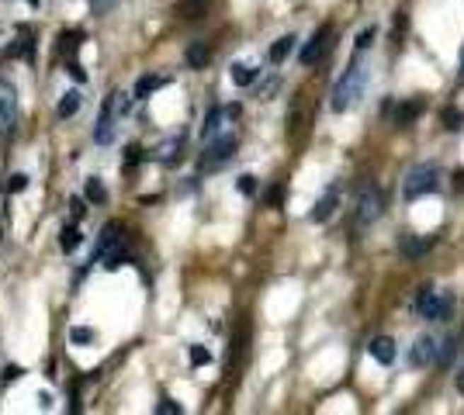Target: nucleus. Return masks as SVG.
<instances>
[{
  "label": "nucleus",
  "mask_w": 464,
  "mask_h": 415,
  "mask_svg": "<svg viewBox=\"0 0 464 415\" xmlns=\"http://www.w3.org/2000/svg\"><path fill=\"white\" fill-rule=\"evenodd\" d=\"M80 228L76 225H63V235H59V246H63V253H73L76 246H80Z\"/></svg>",
  "instance_id": "24"
},
{
  "label": "nucleus",
  "mask_w": 464,
  "mask_h": 415,
  "mask_svg": "<svg viewBox=\"0 0 464 415\" xmlns=\"http://www.w3.org/2000/svg\"><path fill=\"white\" fill-rule=\"evenodd\" d=\"M7 59H28V63H32V59H35V35L32 32L18 35V38H14V45L7 49Z\"/></svg>",
  "instance_id": "15"
},
{
  "label": "nucleus",
  "mask_w": 464,
  "mask_h": 415,
  "mask_svg": "<svg viewBox=\"0 0 464 415\" xmlns=\"http://www.w3.org/2000/svg\"><path fill=\"white\" fill-rule=\"evenodd\" d=\"M440 187V170L436 166H412L409 173H405V180H402V194L409 197V201H416V197H427Z\"/></svg>",
  "instance_id": "2"
},
{
  "label": "nucleus",
  "mask_w": 464,
  "mask_h": 415,
  "mask_svg": "<svg viewBox=\"0 0 464 415\" xmlns=\"http://www.w3.org/2000/svg\"><path fill=\"white\" fill-rule=\"evenodd\" d=\"M416 312L430 322H447V315L454 312V298L451 294H440L433 288H419L416 294Z\"/></svg>",
  "instance_id": "3"
},
{
  "label": "nucleus",
  "mask_w": 464,
  "mask_h": 415,
  "mask_svg": "<svg viewBox=\"0 0 464 415\" xmlns=\"http://www.w3.org/2000/svg\"><path fill=\"white\" fill-rule=\"evenodd\" d=\"M18 131V94L7 80H0V142Z\"/></svg>",
  "instance_id": "4"
},
{
  "label": "nucleus",
  "mask_w": 464,
  "mask_h": 415,
  "mask_svg": "<svg viewBox=\"0 0 464 415\" xmlns=\"http://www.w3.org/2000/svg\"><path fill=\"white\" fill-rule=\"evenodd\" d=\"M433 246V235H405L402 242H398V250L409 256V259H416V256H423L427 250Z\"/></svg>",
  "instance_id": "16"
},
{
  "label": "nucleus",
  "mask_w": 464,
  "mask_h": 415,
  "mask_svg": "<svg viewBox=\"0 0 464 415\" xmlns=\"http://www.w3.org/2000/svg\"><path fill=\"white\" fill-rule=\"evenodd\" d=\"M166 83H170V80H166V76H160V73H146V76L135 83V97H139V100H146V97L153 94V90H160V87H166Z\"/></svg>",
  "instance_id": "19"
},
{
  "label": "nucleus",
  "mask_w": 464,
  "mask_h": 415,
  "mask_svg": "<svg viewBox=\"0 0 464 415\" xmlns=\"http://www.w3.org/2000/svg\"><path fill=\"white\" fill-rule=\"evenodd\" d=\"M239 115V107L229 104V107H211L208 111V118H204V125H201V139L204 142H211V139H219V135H226L229 131V122Z\"/></svg>",
  "instance_id": "7"
},
{
  "label": "nucleus",
  "mask_w": 464,
  "mask_h": 415,
  "mask_svg": "<svg viewBox=\"0 0 464 415\" xmlns=\"http://www.w3.org/2000/svg\"><path fill=\"white\" fill-rule=\"evenodd\" d=\"M330 45H332V28H330V25H323L319 32L308 38V45L301 49V66L323 63V59H326V52H330Z\"/></svg>",
  "instance_id": "9"
},
{
  "label": "nucleus",
  "mask_w": 464,
  "mask_h": 415,
  "mask_svg": "<svg viewBox=\"0 0 464 415\" xmlns=\"http://www.w3.org/2000/svg\"><path fill=\"white\" fill-rule=\"evenodd\" d=\"M83 194H87V201H91V204H104V201H108V191H104V184H100L98 177H91V180H87Z\"/></svg>",
  "instance_id": "26"
},
{
  "label": "nucleus",
  "mask_w": 464,
  "mask_h": 415,
  "mask_svg": "<svg viewBox=\"0 0 464 415\" xmlns=\"http://www.w3.org/2000/svg\"><path fill=\"white\" fill-rule=\"evenodd\" d=\"M115 122H118V97L111 94L104 104H100L98 128H94V142H98V146H111V139H115Z\"/></svg>",
  "instance_id": "8"
},
{
  "label": "nucleus",
  "mask_w": 464,
  "mask_h": 415,
  "mask_svg": "<svg viewBox=\"0 0 464 415\" xmlns=\"http://www.w3.org/2000/svg\"><path fill=\"white\" fill-rule=\"evenodd\" d=\"M454 353H458V343H454V339H447V343H443V346L436 350V363H440V367H451Z\"/></svg>",
  "instance_id": "28"
},
{
  "label": "nucleus",
  "mask_w": 464,
  "mask_h": 415,
  "mask_svg": "<svg viewBox=\"0 0 464 415\" xmlns=\"http://www.w3.org/2000/svg\"><path fill=\"white\" fill-rule=\"evenodd\" d=\"M239 191H243V194H257V177L243 173V177H239Z\"/></svg>",
  "instance_id": "35"
},
{
  "label": "nucleus",
  "mask_w": 464,
  "mask_h": 415,
  "mask_svg": "<svg viewBox=\"0 0 464 415\" xmlns=\"http://www.w3.org/2000/svg\"><path fill=\"white\" fill-rule=\"evenodd\" d=\"M18 378H21V370H18V367H7V370H4V381H0V384H11V381H18Z\"/></svg>",
  "instance_id": "40"
},
{
  "label": "nucleus",
  "mask_w": 464,
  "mask_h": 415,
  "mask_svg": "<svg viewBox=\"0 0 464 415\" xmlns=\"http://www.w3.org/2000/svg\"><path fill=\"white\" fill-rule=\"evenodd\" d=\"M364 87H367V66L361 59V52L350 59V66L343 69V76L336 80V87H332V111H350L361 97H364Z\"/></svg>",
  "instance_id": "1"
},
{
  "label": "nucleus",
  "mask_w": 464,
  "mask_h": 415,
  "mask_svg": "<svg viewBox=\"0 0 464 415\" xmlns=\"http://www.w3.org/2000/svg\"><path fill=\"white\" fill-rule=\"evenodd\" d=\"M367 353H371L381 367H388V363L395 360V339H388V336H374V339L367 343Z\"/></svg>",
  "instance_id": "11"
},
{
  "label": "nucleus",
  "mask_w": 464,
  "mask_h": 415,
  "mask_svg": "<svg viewBox=\"0 0 464 415\" xmlns=\"http://www.w3.org/2000/svg\"><path fill=\"white\" fill-rule=\"evenodd\" d=\"M305 122H308V115H305V97H295V111L288 115V135L291 139H298L301 135V128H305Z\"/></svg>",
  "instance_id": "20"
},
{
  "label": "nucleus",
  "mask_w": 464,
  "mask_h": 415,
  "mask_svg": "<svg viewBox=\"0 0 464 415\" xmlns=\"http://www.w3.org/2000/svg\"><path fill=\"white\" fill-rule=\"evenodd\" d=\"M94 339H98V332L87 329V325H73V329H69V343H73V346H87V343H94Z\"/></svg>",
  "instance_id": "25"
},
{
  "label": "nucleus",
  "mask_w": 464,
  "mask_h": 415,
  "mask_svg": "<svg viewBox=\"0 0 464 415\" xmlns=\"http://www.w3.org/2000/svg\"><path fill=\"white\" fill-rule=\"evenodd\" d=\"M291 52H295V35H281V38L270 45V63L281 66L288 56H291Z\"/></svg>",
  "instance_id": "22"
},
{
  "label": "nucleus",
  "mask_w": 464,
  "mask_h": 415,
  "mask_svg": "<svg viewBox=\"0 0 464 415\" xmlns=\"http://www.w3.org/2000/svg\"><path fill=\"white\" fill-rule=\"evenodd\" d=\"M184 59H187L191 69H204V66L211 63V45L208 42H191L187 52H184Z\"/></svg>",
  "instance_id": "14"
},
{
  "label": "nucleus",
  "mask_w": 464,
  "mask_h": 415,
  "mask_svg": "<svg viewBox=\"0 0 464 415\" xmlns=\"http://www.w3.org/2000/svg\"><path fill=\"white\" fill-rule=\"evenodd\" d=\"M458 184H461V187H464V173H458Z\"/></svg>",
  "instance_id": "43"
},
{
  "label": "nucleus",
  "mask_w": 464,
  "mask_h": 415,
  "mask_svg": "<svg viewBox=\"0 0 464 415\" xmlns=\"http://www.w3.org/2000/svg\"><path fill=\"white\" fill-rule=\"evenodd\" d=\"M229 76L236 87H250V83H257V76H260V69H253V66L246 63H232L229 66Z\"/></svg>",
  "instance_id": "18"
},
{
  "label": "nucleus",
  "mask_w": 464,
  "mask_h": 415,
  "mask_svg": "<svg viewBox=\"0 0 464 415\" xmlns=\"http://www.w3.org/2000/svg\"><path fill=\"white\" fill-rule=\"evenodd\" d=\"M419 111H423V104H419V100H405V104H398V107H395V125L398 128H409L416 118H419Z\"/></svg>",
  "instance_id": "21"
},
{
  "label": "nucleus",
  "mask_w": 464,
  "mask_h": 415,
  "mask_svg": "<svg viewBox=\"0 0 464 415\" xmlns=\"http://www.w3.org/2000/svg\"><path fill=\"white\" fill-rule=\"evenodd\" d=\"M80 42H83V35H80V32H69L66 38H63V45H59V56H73V49H76Z\"/></svg>",
  "instance_id": "29"
},
{
  "label": "nucleus",
  "mask_w": 464,
  "mask_h": 415,
  "mask_svg": "<svg viewBox=\"0 0 464 415\" xmlns=\"http://www.w3.org/2000/svg\"><path fill=\"white\" fill-rule=\"evenodd\" d=\"M436 350H440L436 339L423 332V336L412 343V367H430V363H436Z\"/></svg>",
  "instance_id": "10"
},
{
  "label": "nucleus",
  "mask_w": 464,
  "mask_h": 415,
  "mask_svg": "<svg viewBox=\"0 0 464 415\" xmlns=\"http://www.w3.org/2000/svg\"><path fill=\"white\" fill-rule=\"evenodd\" d=\"M115 4H118V0H91V11H94V14H108Z\"/></svg>",
  "instance_id": "36"
},
{
  "label": "nucleus",
  "mask_w": 464,
  "mask_h": 415,
  "mask_svg": "<svg viewBox=\"0 0 464 415\" xmlns=\"http://www.w3.org/2000/svg\"><path fill=\"white\" fill-rule=\"evenodd\" d=\"M443 128L458 131V128H461V111H451V107H447V111H443Z\"/></svg>",
  "instance_id": "33"
},
{
  "label": "nucleus",
  "mask_w": 464,
  "mask_h": 415,
  "mask_svg": "<svg viewBox=\"0 0 464 415\" xmlns=\"http://www.w3.org/2000/svg\"><path fill=\"white\" fill-rule=\"evenodd\" d=\"M125 228H122V222H108L104 228H100V239H98V256L104 253V250H111V246H118V242H125V235H122Z\"/></svg>",
  "instance_id": "17"
},
{
  "label": "nucleus",
  "mask_w": 464,
  "mask_h": 415,
  "mask_svg": "<svg viewBox=\"0 0 464 415\" xmlns=\"http://www.w3.org/2000/svg\"><path fill=\"white\" fill-rule=\"evenodd\" d=\"M69 208H73V218H83V215H87V201H80V197H73Z\"/></svg>",
  "instance_id": "38"
},
{
  "label": "nucleus",
  "mask_w": 464,
  "mask_h": 415,
  "mask_svg": "<svg viewBox=\"0 0 464 415\" xmlns=\"http://www.w3.org/2000/svg\"><path fill=\"white\" fill-rule=\"evenodd\" d=\"M28 4H38V0H28Z\"/></svg>",
  "instance_id": "44"
},
{
  "label": "nucleus",
  "mask_w": 464,
  "mask_h": 415,
  "mask_svg": "<svg viewBox=\"0 0 464 415\" xmlns=\"http://www.w3.org/2000/svg\"><path fill=\"white\" fill-rule=\"evenodd\" d=\"M232 153H236V135L226 131V135H219V139H211V142H208V149L201 153V166H204V170H215V166L229 163Z\"/></svg>",
  "instance_id": "5"
},
{
  "label": "nucleus",
  "mask_w": 464,
  "mask_h": 415,
  "mask_svg": "<svg viewBox=\"0 0 464 415\" xmlns=\"http://www.w3.org/2000/svg\"><path fill=\"white\" fill-rule=\"evenodd\" d=\"M80 104H83V97L76 94V90H69V94H63V100L56 104V118H63V122H66V118H73V115L80 111Z\"/></svg>",
  "instance_id": "23"
},
{
  "label": "nucleus",
  "mask_w": 464,
  "mask_h": 415,
  "mask_svg": "<svg viewBox=\"0 0 464 415\" xmlns=\"http://www.w3.org/2000/svg\"><path fill=\"white\" fill-rule=\"evenodd\" d=\"M267 201H270V204H281V187H274V191L267 194Z\"/></svg>",
  "instance_id": "41"
},
{
  "label": "nucleus",
  "mask_w": 464,
  "mask_h": 415,
  "mask_svg": "<svg viewBox=\"0 0 464 415\" xmlns=\"http://www.w3.org/2000/svg\"><path fill=\"white\" fill-rule=\"evenodd\" d=\"M374 35H378V28H374V25H371V28H364V32L357 35V52H364L367 45L374 42Z\"/></svg>",
  "instance_id": "34"
},
{
  "label": "nucleus",
  "mask_w": 464,
  "mask_h": 415,
  "mask_svg": "<svg viewBox=\"0 0 464 415\" xmlns=\"http://www.w3.org/2000/svg\"><path fill=\"white\" fill-rule=\"evenodd\" d=\"M191 363H195V367H204V363H211V353L204 350V346H191Z\"/></svg>",
  "instance_id": "31"
},
{
  "label": "nucleus",
  "mask_w": 464,
  "mask_h": 415,
  "mask_svg": "<svg viewBox=\"0 0 464 415\" xmlns=\"http://www.w3.org/2000/svg\"><path fill=\"white\" fill-rule=\"evenodd\" d=\"M156 412H160V415H180V412H184V409H180V405H177L173 398H160V405H156Z\"/></svg>",
  "instance_id": "32"
},
{
  "label": "nucleus",
  "mask_w": 464,
  "mask_h": 415,
  "mask_svg": "<svg viewBox=\"0 0 464 415\" xmlns=\"http://www.w3.org/2000/svg\"><path fill=\"white\" fill-rule=\"evenodd\" d=\"M98 259H100V267H104V270H122L125 263H132V253L125 250V242H118V246L104 250V253H100Z\"/></svg>",
  "instance_id": "12"
},
{
  "label": "nucleus",
  "mask_w": 464,
  "mask_h": 415,
  "mask_svg": "<svg viewBox=\"0 0 464 415\" xmlns=\"http://www.w3.org/2000/svg\"><path fill=\"white\" fill-rule=\"evenodd\" d=\"M69 76H73L76 83H87V69H83L80 63H69Z\"/></svg>",
  "instance_id": "37"
},
{
  "label": "nucleus",
  "mask_w": 464,
  "mask_h": 415,
  "mask_svg": "<svg viewBox=\"0 0 464 415\" xmlns=\"http://www.w3.org/2000/svg\"><path fill=\"white\" fill-rule=\"evenodd\" d=\"M458 387L464 391V370H458Z\"/></svg>",
  "instance_id": "42"
},
{
  "label": "nucleus",
  "mask_w": 464,
  "mask_h": 415,
  "mask_svg": "<svg viewBox=\"0 0 464 415\" xmlns=\"http://www.w3.org/2000/svg\"><path fill=\"white\" fill-rule=\"evenodd\" d=\"M336 201H340V191H336V187H330V191L323 194V201L312 208V215H308V218H312V222H330L332 211H336Z\"/></svg>",
  "instance_id": "13"
},
{
  "label": "nucleus",
  "mask_w": 464,
  "mask_h": 415,
  "mask_svg": "<svg viewBox=\"0 0 464 415\" xmlns=\"http://www.w3.org/2000/svg\"><path fill=\"white\" fill-rule=\"evenodd\" d=\"M180 14H184L187 21H198V18H204V0H187V4L180 7Z\"/></svg>",
  "instance_id": "27"
},
{
  "label": "nucleus",
  "mask_w": 464,
  "mask_h": 415,
  "mask_svg": "<svg viewBox=\"0 0 464 415\" xmlns=\"http://www.w3.org/2000/svg\"><path fill=\"white\" fill-rule=\"evenodd\" d=\"M381 208H385V194H381V187H364L361 197H357V225L367 228L371 222H378V218H381Z\"/></svg>",
  "instance_id": "6"
},
{
  "label": "nucleus",
  "mask_w": 464,
  "mask_h": 415,
  "mask_svg": "<svg viewBox=\"0 0 464 415\" xmlns=\"http://www.w3.org/2000/svg\"><path fill=\"white\" fill-rule=\"evenodd\" d=\"M125 153H129V156H125V163H129V166H135V163H142V149H139V146H129Z\"/></svg>",
  "instance_id": "39"
},
{
  "label": "nucleus",
  "mask_w": 464,
  "mask_h": 415,
  "mask_svg": "<svg viewBox=\"0 0 464 415\" xmlns=\"http://www.w3.org/2000/svg\"><path fill=\"white\" fill-rule=\"evenodd\" d=\"M28 180H32L28 173H14V177H11V184H7V191H11V194H21L25 187H28Z\"/></svg>",
  "instance_id": "30"
}]
</instances>
